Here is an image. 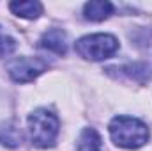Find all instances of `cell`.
Segmentation results:
<instances>
[{
	"label": "cell",
	"mask_w": 152,
	"mask_h": 151,
	"mask_svg": "<svg viewBox=\"0 0 152 151\" xmlns=\"http://www.w3.org/2000/svg\"><path fill=\"white\" fill-rule=\"evenodd\" d=\"M39 46L50 50L57 55H64L67 52V36L62 29H50L39 41Z\"/></svg>",
	"instance_id": "obj_5"
},
{
	"label": "cell",
	"mask_w": 152,
	"mask_h": 151,
	"mask_svg": "<svg viewBox=\"0 0 152 151\" xmlns=\"http://www.w3.org/2000/svg\"><path fill=\"white\" fill-rule=\"evenodd\" d=\"M48 62L41 57H18L9 64V75L14 82H32L41 73H44Z\"/></svg>",
	"instance_id": "obj_4"
},
{
	"label": "cell",
	"mask_w": 152,
	"mask_h": 151,
	"mask_svg": "<svg viewBox=\"0 0 152 151\" xmlns=\"http://www.w3.org/2000/svg\"><path fill=\"white\" fill-rule=\"evenodd\" d=\"M83 13H85V18L90 21H103L113 13V5L104 0H92L85 4Z\"/></svg>",
	"instance_id": "obj_6"
},
{
	"label": "cell",
	"mask_w": 152,
	"mask_h": 151,
	"mask_svg": "<svg viewBox=\"0 0 152 151\" xmlns=\"http://www.w3.org/2000/svg\"><path fill=\"white\" fill-rule=\"evenodd\" d=\"M75 48L81 57L88 61H104L117 52L118 41L110 34H92L78 39Z\"/></svg>",
	"instance_id": "obj_3"
},
{
	"label": "cell",
	"mask_w": 152,
	"mask_h": 151,
	"mask_svg": "<svg viewBox=\"0 0 152 151\" xmlns=\"http://www.w3.org/2000/svg\"><path fill=\"white\" fill-rule=\"evenodd\" d=\"M32 144L37 148H51L58 135V117L48 109H37L28 117Z\"/></svg>",
	"instance_id": "obj_2"
},
{
	"label": "cell",
	"mask_w": 152,
	"mask_h": 151,
	"mask_svg": "<svg viewBox=\"0 0 152 151\" xmlns=\"http://www.w3.org/2000/svg\"><path fill=\"white\" fill-rule=\"evenodd\" d=\"M9 9L16 16L28 18V20L39 18L42 14V5L39 2H12V4H9Z\"/></svg>",
	"instance_id": "obj_8"
},
{
	"label": "cell",
	"mask_w": 152,
	"mask_h": 151,
	"mask_svg": "<svg viewBox=\"0 0 152 151\" xmlns=\"http://www.w3.org/2000/svg\"><path fill=\"white\" fill-rule=\"evenodd\" d=\"M18 48V43L11 36L4 34L2 29H0V59L2 57H9L11 53H14V50Z\"/></svg>",
	"instance_id": "obj_10"
},
{
	"label": "cell",
	"mask_w": 152,
	"mask_h": 151,
	"mask_svg": "<svg viewBox=\"0 0 152 151\" xmlns=\"http://www.w3.org/2000/svg\"><path fill=\"white\" fill-rule=\"evenodd\" d=\"M23 141L21 130L14 123H4L0 124V144L7 148H18Z\"/></svg>",
	"instance_id": "obj_7"
},
{
	"label": "cell",
	"mask_w": 152,
	"mask_h": 151,
	"mask_svg": "<svg viewBox=\"0 0 152 151\" xmlns=\"http://www.w3.org/2000/svg\"><path fill=\"white\" fill-rule=\"evenodd\" d=\"M78 151H101V137L94 128H85L78 141Z\"/></svg>",
	"instance_id": "obj_9"
},
{
	"label": "cell",
	"mask_w": 152,
	"mask_h": 151,
	"mask_svg": "<svg viewBox=\"0 0 152 151\" xmlns=\"http://www.w3.org/2000/svg\"><path fill=\"white\" fill-rule=\"evenodd\" d=\"M110 135L117 146L126 150H138L149 141V128L140 119L129 117V115H117L112 119Z\"/></svg>",
	"instance_id": "obj_1"
}]
</instances>
